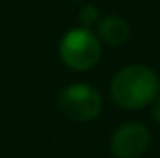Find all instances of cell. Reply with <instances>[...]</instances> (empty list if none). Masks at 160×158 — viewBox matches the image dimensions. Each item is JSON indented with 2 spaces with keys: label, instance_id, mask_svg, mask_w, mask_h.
<instances>
[{
  "label": "cell",
  "instance_id": "6da1fadb",
  "mask_svg": "<svg viewBox=\"0 0 160 158\" xmlns=\"http://www.w3.org/2000/svg\"><path fill=\"white\" fill-rule=\"evenodd\" d=\"M160 95L158 75L143 65L132 63L119 69L110 82V97L114 104L125 110H142L155 102Z\"/></svg>",
  "mask_w": 160,
  "mask_h": 158
},
{
  "label": "cell",
  "instance_id": "7a4b0ae2",
  "mask_svg": "<svg viewBox=\"0 0 160 158\" xmlns=\"http://www.w3.org/2000/svg\"><path fill=\"white\" fill-rule=\"evenodd\" d=\"M58 54L65 67L84 73L93 69L101 62L102 47L95 32L80 26V28H71L69 32L63 34L58 45Z\"/></svg>",
  "mask_w": 160,
  "mask_h": 158
},
{
  "label": "cell",
  "instance_id": "3957f363",
  "mask_svg": "<svg viewBox=\"0 0 160 158\" xmlns=\"http://www.w3.org/2000/svg\"><path fill=\"white\" fill-rule=\"evenodd\" d=\"M58 108L71 121L88 123V121H93L101 114L102 97L93 86L84 84V82H77V84H71L60 91Z\"/></svg>",
  "mask_w": 160,
  "mask_h": 158
},
{
  "label": "cell",
  "instance_id": "277c9868",
  "mask_svg": "<svg viewBox=\"0 0 160 158\" xmlns=\"http://www.w3.org/2000/svg\"><path fill=\"white\" fill-rule=\"evenodd\" d=\"M151 145V132L138 121L123 123L110 138V151L116 158H140Z\"/></svg>",
  "mask_w": 160,
  "mask_h": 158
},
{
  "label": "cell",
  "instance_id": "5b68a950",
  "mask_svg": "<svg viewBox=\"0 0 160 158\" xmlns=\"http://www.w3.org/2000/svg\"><path fill=\"white\" fill-rule=\"evenodd\" d=\"M95 36L108 47H121L130 37V24L121 15H106L97 22Z\"/></svg>",
  "mask_w": 160,
  "mask_h": 158
},
{
  "label": "cell",
  "instance_id": "8992f818",
  "mask_svg": "<svg viewBox=\"0 0 160 158\" xmlns=\"http://www.w3.org/2000/svg\"><path fill=\"white\" fill-rule=\"evenodd\" d=\"M78 21H80V24H82V28H89V26L97 24L101 21V13H99L97 6H93V4L82 6L78 11Z\"/></svg>",
  "mask_w": 160,
  "mask_h": 158
},
{
  "label": "cell",
  "instance_id": "52a82bcc",
  "mask_svg": "<svg viewBox=\"0 0 160 158\" xmlns=\"http://www.w3.org/2000/svg\"><path fill=\"white\" fill-rule=\"evenodd\" d=\"M151 106H153V108H151V116H153V121H155V123H157V125L160 126V95L157 97V99H155V102H153Z\"/></svg>",
  "mask_w": 160,
  "mask_h": 158
}]
</instances>
